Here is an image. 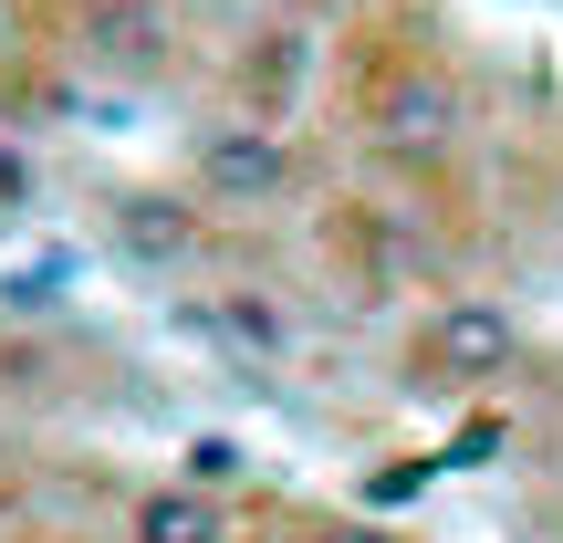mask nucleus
Returning <instances> with one entry per match:
<instances>
[{"label": "nucleus", "instance_id": "1", "mask_svg": "<svg viewBox=\"0 0 563 543\" xmlns=\"http://www.w3.org/2000/svg\"><path fill=\"white\" fill-rule=\"evenodd\" d=\"M501 377H522V324H511V303L449 293V303L418 314V335H407V387H418V398H490Z\"/></svg>", "mask_w": 563, "mask_h": 543}, {"label": "nucleus", "instance_id": "2", "mask_svg": "<svg viewBox=\"0 0 563 543\" xmlns=\"http://www.w3.org/2000/svg\"><path fill=\"white\" fill-rule=\"evenodd\" d=\"M188 199L199 209H272L292 199V146H282V126H209L199 146H188Z\"/></svg>", "mask_w": 563, "mask_h": 543}, {"label": "nucleus", "instance_id": "3", "mask_svg": "<svg viewBox=\"0 0 563 543\" xmlns=\"http://www.w3.org/2000/svg\"><path fill=\"white\" fill-rule=\"evenodd\" d=\"M104 251L136 272H188L209 251V209L188 188H115L104 199Z\"/></svg>", "mask_w": 563, "mask_h": 543}, {"label": "nucleus", "instance_id": "4", "mask_svg": "<svg viewBox=\"0 0 563 543\" xmlns=\"http://www.w3.org/2000/svg\"><path fill=\"white\" fill-rule=\"evenodd\" d=\"M449 137H460V84H449V74H397L376 95V116H365V146L397 158V167L449 158Z\"/></svg>", "mask_w": 563, "mask_h": 543}, {"label": "nucleus", "instance_id": "5", "mask_svg": "<svg viewBox=\"0 0 563 543\" xmlns=\"http://www.w3.org/2000/svg\"><path fill=\"white\" fill-rule=\"evenodd\" d=\"M188 335H209L220 356H251V366H282L302 345V324H292V303H272V293H251V282H220V293H199L188 303Z\"/></svg>", "mask_w": 563, "mask_h": 543}, {"label": "nucleus", "instance_id": "6", "mask_svg": "<svg viewBox=\"0 0 563 543\" xmlns=\"http://www.w3.org/2000/svg\"><path fill=\"white\" fill-rule=\"evenodd\" d=\"M125 543H241V502L209 491L199 470L188 481H146L125 502Z\"/></svg>", "mask_w": 563, "mask_h": 543}, {"label": "nucleus", "instance_id": "7", "mask_svg": "<svg viewBox=\"0 0 563 543\" xmlns=\"http://www.w3.org/2000/svg\"><path fill=\"white\" fill-rule=\"evenodd\" d=\"M11 512H32V470H21L11 428H0V523H11Z\"/></svg>", "mask_w": 563, "mask_h": 543}, {"label": "nucleus", "instance_id": "8", "mask_svg": "<svg viewBox=\"0 0 563 543\" xmlns=\"http://www.w3.org/2000/svg\"><path fill=\"white\" fill-rule=\"evenodd\" d=\"M302 543H386V533H365V523H313Z\"/></svg>", "mask_w": 563, "mask_h": 543}]
</instances>
